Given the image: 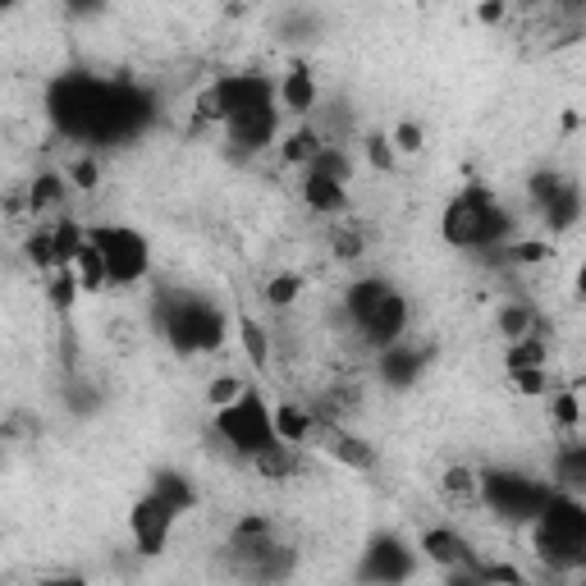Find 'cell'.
<instances>
[{
    "mask_svg": "<svg viewBox=\"0 0 586 586\" xmlns=\"http://www.w3.org/2000/svg\"><path fill=\"white\" fill-rule=\"evenodd\" d=\"M577 586H586V582H577Z\"/></svg>",
    "mask_w": 586,
    "mask_h": 586,
    "instance_id": "60d3db41",
    "label": "cell"
},
{
    "mask_svg": "<svg viewBox=\"0 0 586 586\" xmlns=\"http://www.w3.org/2000/svg\"><path fill=\"white\" fill-rule=\"evenodd\" d=\"M564 183H568V179H560V174H532V202H536V206H545L554 193L564 189Z\"/></svg>",
    "mask_w": 586,
    "mask_h": 586,
    "instance_id": "d6a6232c",
    "label": "cell"
},
{
    "mask_svg": "<svg viewBox=\"0 0 586 586\" xmlns=\"http://www.w3.org/2000/svg\"><path fill=\"white\" fill-rule=\"evenodd\" d=\"M302 202L312 206V211H321V215H339L349 198H344V183H334V179H326V174H317V170H307Z\"/></svg>",
    "mask_w": 586,
    "mask_h": 586,
    "instance_id": "5bb4252c",
    "label": "cell"
},
{
    "mask_svg": "<svg viewBox=\"0 0 586 586\" xmlns=\"http://www.w3.org/2000/svg\"><path fill=\"white\" fill-rule=\"evenodd\" d=\"M280 97H285V106H289L294 115H307V110H312V106H317V83H312V70H307V65H294V70L285 74Z\"/></svg>",
    "mask_w": 586,
    "mask_h": 586,
    "instance_id": "9a60e30c",
    "label": "cell"
},
{
    "mask_svg": "<svg viewBox=\"0 0 586 586\" xmlns=\"http://www.w3.org/2000/svg\"><path fill=\"white\" fill-rule=\"evenodd\" d=\"M230 142L243 147V151H262L270 138H275V106H262V110H248V115H238L230 119Z\"/></svg>",
    "mask_w": 586,
    "mask_h": 586,
    "instance_id": "7c38bea8",
    "label": "cell"
},
{
    "mask_svg": "<svg viewBox=\"0 0 586 586\" xmlns=\"http://www.w3.org/2000/svg\"><path fill=\"white\" fill-rule=\"evenodd\" d=\"M500 14H504V10H500V6H481V23H496V19H500Z\"/></svg>",
    "mask_w": 586,
    "mask_h": 586,
    "instance_id": "f35d334b",
    "label": "cell"
},
{
    "mask_svg": "<svg viewBox=\"0 0 586 586\" xmlns=\"http://www.w3.org/2000/svg\"><path fill=\"white\" fill-rule=\"evenodd\" d=\"M422 362H426V353L398 339V344H390L385 358H381V376H385L390 385H413L417 372H422Z\"/></svg>",
    "mask_w": 586,
    "mask_h": 586,
    "instance_id": "4fadbf2b",
    "label": "cell"
},
{
    "mask_svg": "<svg viewBox=\"0 0 586 586\" xmlns=\"http://www.w3.org/2000/svg\"><path fill=\"white\" fill-rule=\"evenodd\" d=\"M545 385H550V366H536V372H518L513 376V390L518 394H532V398L545 394Z\"/></svg>",
    "mask_w": 586,
    "mask_h": 586,
    "instance_id": "1f68e13d",
    "label": "cell"
},
{
    "mask_svg": "<svg viewBox=\"0 0 586 586\" xmlns=\"http://www.w3.org/2000/svg\"><path fill=\"white\" fill-rule=\"evenodd\" d=\"M262 106H270V83L262 74H225L202 97V115L221 119V125H230V119L248 115V110H262Z\"/></svg>",
    "mask_w": 586,
    "mask_h": 586,
    "instance_id": "52a82bcc",
    "label": "cell"
},
{
    "mask_svg": "<svg viewBox=\"0 0 586 586\" xmlns=\"http://www.w3.org/2000/svg\"><path fill=\"white\" fill-rule=\"evenodd\" d=\"M550 496H554L550 486L522 477V472H504V468L481 472V504L509 522H536L541 509L550 504Z\"/></svg>",
    "mask_w": 586,
    "mask_h": 586,
    "instance_id": "8992f818",
    "label": "cell"
},
{
    "mask_svg": "<svg viewBox=\"0 0 586 586\" xmlns=\"http://www.w3.org/2000/svg\"><path fill=\"white\" fill-rule=\"evenodd\" d=\"M243 390H238V381H230V376H221V381H211V390H206V398H211V404L215 408H230L234 404V398H238Z\"/></svg>",
    "mask_w": 586,
    "mask_h": 586,
    "instance_id": "836d02e7",
    "label": "cell"
},
{
    "mask_svg": "<svg viewBox=\"0 0 586 586\" xmlns=\"http://www.w3.org/2000/svg\"><path fill=\"white\" fill-rule=\"evenodd\" d=\"M349 321L353 330L376 349H390L404 339L408 326V302L404 294H394L385 280H358L349 289Z\"/></svg>",
    "mask_w": 586,
    "mask_h": 586,
    "instance_id": "3957f363",
    "label": "cell"
},
{
    "mask_svg": "<svg viewBox=\"0 0 586 586\" xmlns=\"http://www.w3.org/2000/svg\"><path fill=\"white\" fill-rule=\"evenodd\" d=\"M275 436H280V445H302V440H312V436H317V422L307 417L302 408L285 404L280 413H275Z\"/></svg>",
    "mask_w": 586,
    "mask_h": 586,
    "instance_id": "ffe728a7",
    "label": "cell"
},
{
    "mask_svg": "<svg viewBox=\"0 0 586 586\" xmlns=\"http://www.w3.org/2000/svg\"><path fill=\"white\" fill-rule=\"evenodd\" d=\"M513 230V221L496 206V198H490L486 189H462L445 215H440V234L449 248H496V243H504Z\"/></svg>",
    "mask_w": 586,
    "mask_h": 586,
    "instance_id": "6da1fadb",
    "label": "cell"
},
{
    "mask_svg": "<svg viewBox=\"0 0 586 586\" xmlns=\"http://www.w3.org/2000/svg\"><path fill=\"white\" fill-rule=\"evenodd\" d=\"M151 496L166 500L174 513H189L198 504V490L189 486V477H179V472H157V481H151Z\"/></svg>",
    "mask_w": 586,
    "mask_h": 586,
    "instance_id": "2e32d148",
    "label": "cell"
},
{
    "mask_svg": "<svg viewBox=\"0 0 586 586\" xmlns=\"http://www.w3.org/2000/svg\"><path fill=\"white\" fill-rule=\"evenodd\" d=\"M509 262H518V266H536V262H545V257H554L545 243H513V248L504 253Z\"/></svg>",
    "mask_w": 586,
    "mask_h": 586,
    "instance_id": "4dcf8cb0",
    "label": "cell"
},
{
    "mask_svg": "<svg viewBox=\"0 0 586 586\" xmlns=\"http://www.w3.org/2000/svg\"><path fill=\"white\" fill-rule=\"evenodd\" d=\"M157 317L179 353H215L225 344V312L206 298H189V294L166 298Z\"/></svg>",
    "mask_w": 586,
    "mask_h": 586,
    "instance_id": "277c9868",
    "label": "cell"
},
{
    "mask_svg": "<svg viewBox=\"0 0 586 586\" xmlns=\"http://www.w3.org/2000/svg\"><path fill=\"white\" fill-rule=\"evenodd\" d=\"M298 294H302L298 275H275V280L266 285V302L270 307H289V302H298Z\"/></svg>",
    "mask_w": 586,
    "mask_h": 586,
    "instance_id": "f1b7e54d",
    "label": "cell"
},
{
    "mask_svg": "<svg viewBox=\"0 0 586 586\" xmlns=\"http://www.w3.org/2000/svg\"><path fill=\"white\" fill-rule=\"evenodd\" d=\"M285 161H294V166H312L317 157H321V151H326V142L312 134V129H298V134H289L285 138Z\"/></svg>",
    "mask_w": 586,
    "mask_h": 586,
    "instance_id": "603a6c76",
    "label": "cell"
},
{
    "mask_svg": "<svg viewBox=\"0 0 586 586\" xmlns=\"http://www.w3.org/2000/svg\"><path fill=\"white\" fill-rule=\"evenodd\" d=\"M394 147L398 151H422V129L417 125H398L394 129Z\"/></svg>",
    "mask_w": 586,
    "mask_h": 586,
    "instance_id": "8d00e7d4",
    "label": "cell"
},
{
    "mask_svg": "<svg viewBox=\"0 0 586 586\" xmlns=\"http://www.w3.org/2000/svg\"><path fill=\"white\" fill-rule=\"evenodd\" d=\"M541 215H545V225H550V230H568V225L577 221V215H582V193H577V183H564V189L541 206Z\"/></svg>",
    "mask_w": 586,
    "mask_h": 586,
    "instance_id": "ac0fdd59",
    "label": "cell"
},
{
    "mask_svg": "<svg viewBox=\"0 0 586 586\" xmlns=\"http://www.w3.org/2000/svg\"><path fill=\"white\" fill-rule=\"evenodd\" d=\"M215 430H221L243 458H262L266 449L280 445V436H275V413L266 408V398L257 390H243L230 408L215 413Z\"/></svg>",
    "mask_w": 586,
    "mask_h": 586,
    "instance_id": "5b68a950",
    "label": "cell"
},
{
    "mask_svg": "<svg viewBox=\"0 0 586 586\" xmlns=\"http://www.w3.org/2000/svg\"><path fill=\"white\" fill-rule=\"evenodd\" d=\"M60 198H65V183H60V174H38V183L28 189V206H33V215H42L46 206H55Z\"/></svg>",
    "mask_w": 586,
    "mask_h": 586,
    "instance_id": "d4e9b609",
    "label": "cell"
},
{
    "mask_svg": "<svg viewBox=\"0 0 586 586\" xmlns=\"http://www.w3.org/2000/svg\"><path fill=\"white\" fill-rule=\"evenodd\" d=\"M362 577L376 586H398L413 577V554L398 536H376L362 554Z\"/></svg>",
    "mask_w": 586,
    "mask_h": 586,
    "instance_id": "9c48e42d",
    "label": "cell"
},
{
    "mask_svg": "<svg viewBox=\"0 0 586 586\" xmlns=\"http://www.w3.org/2000/svg\"><path fill=\"white\" fill-rule=\"evenodd\" d=\"M74 275H78V285L92 294V289H102V285H110V275H106V257H102V248L97 243H83V253L74 257V266H70Z\"/></svg>",
    "mask_w": 586,
    "mask_h": 586,
    "instance_id": "d6986e66",
    "label": "cell"
},
{
    "mask_svg": "<svg viewBox=\"0 0 586 586\" xmlns=\"http://www.w3.org/2000/svg\"><path fill=\"white\" fill-rule=\"evenodd\" d=\"M550 417L560 422L564 430H573V426L582 422V408H577V398H573V394H554V398H550Z\"/></svg>",
    "mask_w": 586,
    "mask_h": 586,
    "instance_id": "f546056e",
    "label": "cell"
},
{
    "mask_svg": "<svg viewBox=\"0 0 586 586\" xmlns=\"http://www.w3.org/2000/svg\"><path fill=\"white\" fill-rule=\"evenodd\" d=\"M554 477H560L568 490H582L586 486V440L564 445L560 454H554Z\"/></svg>",
    "mask_w": 586,
    "mask_h": 586,
    "instance_id": "44dd1931",
    "label": "cell"
},
{
    "mask_svg": "<svg viewBox=\"0 0 586 586\" xmlns=\"http://www.w3.org/2000/svg\"><path fill=\"white\" fill-rule=\"evenodd\" d=\"M440 490L449 496V504H458V509H477L481 504V477L468 472V468H449L440 477Z\"/></svg>",
    "mask_w": 586,
    "mask_h": 586,
    "instance_id": "e0dca14e",
    "label": "cell"
},
{
    "mask_svg": "<svg viewBox=\"0 0 586 586\" xmlns=\"http://www.w3.org/2000/svg\"><path fill=\"white\" fill-rule=\"evenodd\" d=\"M97 179H102V170H97V161H92V157H83V161L74 166V189L92 193V189H97Z\"/></svg>",
    "mask_w": 586,
    "mask_h": 586,
    "instance_id": "d590c367",
    "label": "cell"
},
{
    "mask_svg": "<svg viewBox=\"0 0 586 586\" xmlns=\"http://www.w3.org/2000/svg\"><path fill=\"white\" fill-rule=\"evenodd\" d=\"M366 157H372V166H376V170H385V174L394 170V151H390V142H385L381 134L366 138Z\"/></svg>",
    "mask_w": 586,
    "mask_h": 586,
    "instance_id": "e575fe53",
    "label": "cell"
},
{
    "mask_svg": "<svg viewBox=\"0 0 586 586\" xmlns=\"http://www.w3.org/2000/svg\"><path fill=\"white\" fill-rule=\"evenodd\" d=\"M504 366H509V376H518V372H536V366H545V344L532 334V339H518V344L509 349V358H504Z\"/></svg>",
    "mask_w": 586,
    "mask_h": 586,
    "instance_id": "7402d4cb",
    "label": "cell"
},
{
    "mask_svg": "<svg viewBox=\"0 0 586 586\" xmlns=\"http://www.w3.org/2000/svg\"><path fill=\"white\" fill-rule=\"evenodd\" d=\"M422 550H426V560L440 564V568H477L472 545L462 541L458 532H449V528H430V532L422 536Z\"/></svg>",
    "mask_w": 586,
    "mask_h": 586,
    "instance_id": "8fae6325",
    "label": "cell"
},
{
    "mask_svg": "<svg viewBox=\"0 0 586 586\" xmlns=\"http://www.w3.org/2000/svg\"><path fill=\"white\" fill-rule=\"evenodd\" d=\"M577 294H582V302H586V262H582V270H577Z\"/></svg>",
    "mask_w": 586,
    "mask_h": 586,
    "instance_id": "ab89813d",
    "label": "cell"
},
{
    "mask_svg": "<svg viewBox=\"0 0 586 586\" xmlns=\"http://www.w3.org/2000/svg\"><path fill=\"white\" fill-rule=\"evenodd\" d=\"M312 170L317 174H326V179H334V183H349V174H353V166H349V157L339 147H326L321 157L312 161Z\"/></svg>",
    "mask_w": 586,
    "mask_h": 586,
    "instance_id": "4316f807",
    "label": "cell"
},
{
    "mask_svg": "<svg viewBox=\"0 0 586 586\" xmlns=\"http://www.w3.org/2000/svg\"><path fill=\"white\" fill-rule=\"evenodd\" d=\"M536 554L550 568H586V504L554 490L536 518Z\"/></svg>",
    "mask_w": 586,
    "mask_h": 586,
    "instance_id": "7a4b0ae2",
    "label": "cell"
},
{
    "mask_svg": "<svg viewBox=\"0 0 586 586\" xmlns=\"http://www.w3.org/2000/svg\"><path fill=\"white\" fill-rule=\"evenodd\" d=\"M174 509L166 504V500H157L147 490V496L134 504V513H129V532H134V545L142 550V554H161L166 550V541H170V528H174Z\"/></svg>",
    "mask_w": 586,
    "mask_h": 586,
    "instance_id": "30bf717a",
    "label": "cell"
},
{
    "mask_svg": "<svg viewBox=\"0 0 586 586\" xmlns=\"http://www.w3.org/2000/svg\"><path fill=\"white\" fill-rule=\"evenodd\" d=\"M532 326H536V317L528 312V307H504L500 312V334L513 339V344L518 339H532Z\"/></svg>",
    "mask_w": 586,
    "mask_h": 586,
    "instance_id": "484cf974",
    "label": "cell"
},
{
    "mask_svg": "<svg viewBox=\"0 0 586 586\" xmlns=\"http://www.w3.org/2000/svg\"><path fill=\"white\" fill-rule=\"evenodd\" d=\"M238 334H243V353H248V362H253V366H266V362H270L266 330H262L253 317H238Z\"/></svg>",
    "mask_w": 586,
    "mask_h": 586,
    "instance_id": "cb8c5ba5",
    "label": "cell"
},
{
    "mask_svg": "<svg viewBox=\"0 0 586 586\" xmlns=\"http://www.w3.org/2000/svg\"><path fill=\"white\" fill-rule=\"evenodd\" d=\"M87 238L102 248L110 285H138L147 275V238L142 234H134L125 225H102V230H92Z\"/></svg>",
    "mask_w": 586,
    "mask_h": 586,
    "instance_id": "ba28073f",
    "label": "cell"
},
{
    "mask_svg": "<svg viewBox=\"0 0 586 586\" xmlns=\"http://www.w3.org/2000/svg\"><path fill=\"white\" fill-rule=\"evenodd\" d=\"M78 294H83V285H78L74 270H60L55 280H51V302H55V312H70Z\"/></svg>",
    "mask_w": 586,
    "mask_h": 586,
    "instance_id": "83f0119b",
    "label": "cell"
},
{
    "mask_svg": "<svg viewBox=\"0 0 586 586\" xmlns=\"http://www.w3.org/2000/svg\"><path fill=\"white\" fill-rule=\"evenodd\" d=\"M38 586H83V577H70V573L65 577H42Z\"/></svg>",
    "mask_w": 586,
    "mask_h": 586,
    "instance_id": "74e56055",
    "label": "cell"
}]
</instances>
